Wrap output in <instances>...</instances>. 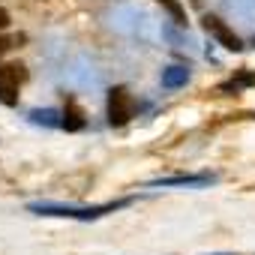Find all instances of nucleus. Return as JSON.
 Listing matches in <instances>:
<instances>
[{"label": "nucleus", "instance_id": "nucleus-1", "mask_svg": "<svg viewBox=\"0 0 255 255\" xmlns=\"http://www.w3.org/2000/svg\"><path fill=\"white\" fill-rule=\"evenodd\" d=\"M129 204V198L123 201H111V204H99V207H72V204H30L27 210L36 213V216H63V219H81V222H90V219H99L105 213H114L120 207Z\"/></svg>", "mask_w": 255, "mask_h": 255}, {"label": "nucleus", "instance_id": "nucleus-2", "mask_svg": "<svg viewBox=\"0 0 255 255\" xmlns=\"http://www.w3.org/2000/svg\"><path fill=\"white\" fill-rule=\"evenodd\" d=\"M132 111H135V102H132V93L126 87H111L108 90V123L111 126H126L132 120Z\"/></svg>", "mask_w": 255, "mask_h": 255}, {"label": "nucleus", "instance_id": "nucleus-3", "mask_svg": "<svg viewBox=\"0 0 255 255\" xmlns=\"http://www.w3.org/2000/svg\"><path fill=\"white\" fill-rule=\"evenodd\" d=\"M21 84H24V66H18V63H3L0 66V102L3 105L18 102Z\"/></svg>", "mask_w": 255, "mask_h": 255}, {"label": "nucleus", "instance_id": "nucleus-4", "mask_svg": "<svg viewBox=\"0 0 255 255\" xmlns=\"http://www.w3.org/2000/svg\"><path fill=\"white\" fill-rule=\"evenodd\" d=\"M204 27L213 33V39H216L222 48H228V51H240V48H243V42H240V39H237V36H234V33H231L222 21H219V18L207 15V18H204Z\"/></svg>", "mask_w": 255, "mask_h": 255}, {"label": "nucleus", "instance_id": "nucleus-5", "mask_svg": "<svg viewBox=\"0 0 255 255\" xmlns=\"http://www.w3.org/2000/svg\"><path fill=\"white\" fill-rule=\"evenodd\" d=\"M207 183H213V177L210 174H174V177H159V180H153V186H207Z\"/></svg>", "mask_w": 255, "mask_h": 255}, {"label": "nucleus", "instance_id": "nucleus-6", "mask_svg": "<svg viewBox=\"0 0 255 255\" xmlns=\"http://www.w3.org/2000/svg\"><path fill=\"white\" fill-rule=\"evenodd\" d=\"M186 81H189V69H186V66H168V69H162V87L177 90V87H183Z\"/></svg>", "mask_w": 255, "mask_h": 255}, {"label": "nucleus", "instance_id": "nucleus-7", "mask_svg": "<svg viewBox=\"0 0 255 255\" xmlns=\"http://www.w3.org/2000/svg\"><path fill=\"white\" fill-rule=\"evenodd\" d=\"M66 129H81L84 126V114H81V108L75 105V102H66V111H63V120H60Z\"/></svg>", "mask_w": 255, "mask_h": 255}, {"label": "nucleus", "instance_id": "nucleus-8", "mask_svg": "<svg viewBox=\"0 0 255 255\" xmlns=\"http://www.w3.org/2000/svg\"><path fill=\"white\" fill-rule=\"evenodd\" d=\"M30 120H33V123H45V126H57V123H60V120H57V111H48V108H45V111H33Z\"/></svg>", "mask_w": 255, "mask_h": 255}, {"label": "nucleus", "instance_id": "nucleus-9", "mask_svg": "<svg viewBox=\"0 0 255 255\" xmlns=\"http://www.w3.org/2000/svg\"><path fill=\"white\" fill-rule=\"evenodd\" d=\"M9 24V15H6V9H0V30H3Z\"/></svg>", "mask_w": 255, "mask_h": 255}, {"label": "nucleus", "instance_id": "nucleus-10", "mask_svg": "<svg viewBox=\"0 0 255 255\" xmlns=\"http://www.w3.org/2000/svg\"><path fill=\"white\" fill-rule=\"evenodd\" d=\"M216 255H231V252H216Z\"/></svg>", "mask_w": 255, "mask_h": 255}]
</instances>
